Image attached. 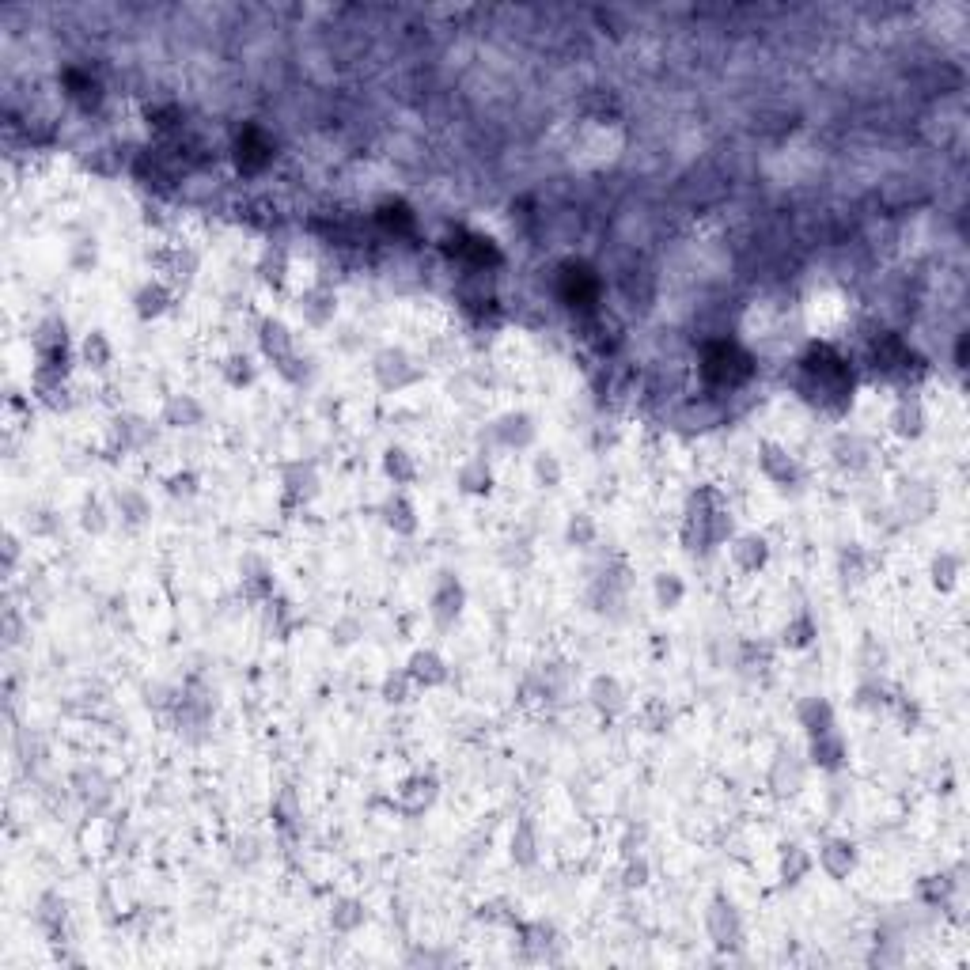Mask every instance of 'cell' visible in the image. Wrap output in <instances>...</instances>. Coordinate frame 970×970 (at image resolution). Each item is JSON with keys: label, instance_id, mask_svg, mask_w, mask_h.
I'll return each instance as SVG.
<instances>
[{"label": "cell", "instance_id": "obj_34", "mask_svg": "<svg viewBox=\"0 0 970 970\" xmlns=\"http://www.w3.org/2000/svg\"><path fill=\"white\" fill-rule=\"evenodd\" d=\"M595 539H599V523H595L592 512H573L569 520H565V542L569 546H576V550H588V546H595Z\"/></svg>", "mask_w": 970, "mask_h": 970}, {"label": "cell", "instance_id": "obj_19", "mask_svg": "<svg viewBox=\"0 0 970 970\" xmlns=\"http://www.w3.org/2000/svg\"><path fill=\"white\" fill-rule=\"evenodd\" d=\"M171 304H175V292H171V285L160 281V277H156V281H144V285L133 292V311H137V319H144V323H152V319L167 315Z\"/></svg>", "mask_w": 970, "mask_h": 970}, {"label": "cell", "instance_id": "obj_9", "mask_svg": "<svg viewBox=\"0 0 970 970\" xmlns=\"http://www.w3.org/2000/svg\"><path fill=\"white\" fill-rule=\"evenodd\" d=\"M815 864L823 868V876L834 883H845L853 872H857V845L849 842V838H827V842L819 845V857H815Z\"/></svg>", "mask_w": 970, "mask_h": 970}, {"label": "cell", "instance_id": "obj_26", "mask_svg": "<svg viewBox=\"0 0 970 970\" xmlns=\"http://www.w3.org/2000/svg\"><path fill=\"white\" fill-rule=\"evenodd\" d=\"M76 353H80V364H88L91 372H107L114 364V345H110L107 330H88L76 345Z\"/></svg>", "mask_w": 970, "mask_h": 970}, {"label": "cell", "instance_id": "obj_5", "mask_svg": "<svg viewBox=\"0 0 970 970\" xmlns=\"http://www.w3.org/2000/svg\"><path fill=\"white\" fill-rule=\"evenodd\" d=\"M315 493H319L315 463H304V459L281 463V501H285V508H300V504H307Z\"/></svg>", "mask_w": 970, "mask_h": 970}, {"label": "cell", "instance_id": "obj_43", "mask_svg": "<svg viewBox=\"0 0 970 970\" xmlns=\"http://www.w3.org/2000/svg\"><path fill=\"white\" fill-rule=\"evenodd\" d=\"M273 819L281 823V827H292L296 819H300V804H296V796H292V789H285L277 800H273Z\"/></svg>", "mask_w": 970, "mask_h": 970}, {"label": "cell", "instance_id": "obj_39", "mask_svg": "<svg viewBox=\"0 0 970 970\" xmlns=\"http://www.w3.org/2000/svg\"><path fill=\"white\" fill-rule=\"evenodd\" d=\"M838 565H842L845 584H861L864 576H868V569H872V557L864 554L861 546L853 542L849 550H842V557H838Z\"/></svg>", "mask_w": 970, "mask_h": 970}, {"label": "cell", "instance_id": "obj_3", "mask_svg": "<svg viewBox=\"0 0 970 970\" xmlns=\"http://www.w3.org/2000/svg\"><path fill=\"white\" fill-rule=\"evenodd\" d=\"M463 607H467V584L459 580L455 573H440L436 576V584H432V595H429V614L436 626H451L459 614H463Z\"/></svg>", "mask_w": 970, "mask_h": 970}, {"label": "cell", "instance_id": "obj_44", "mask_svg": "<svg viewBox=\"0 0 970 970\" xmlns=\"http://www.w3.org/2000/svg\"><path fill=\"white\" fill-rule=\"evenodd\" d=\"M69 266L72 270H91V266H95V239H80V243L72 247Z\"/></svg>", "mask_w": 970, "mask_h": 970}, {"label": "cell", "instance_id": "obj_32", "mask_svg": "<svg viewBox=\"0 0 970 970\" xmlns=\"http://www.w3.org/2000/svg\"><path fill=\"white\" fill-rule=\"evenodd\" d=\"M777 868H781V883H800L804 876H808L811 868H815V857H811L804 845L789 842L785 849H781V861H777Z\"/></svg>", "mask_w": 970, "mask_h": 970}, {"label": "cell", "instance_id": "obj_35", "mask_svg": "<svg viewBox=\"0 0 970 970\" xmlns=\"http://www.w3.org/2000/svg\"><path fill=\"white\" fill-rule=\"evenodd\" d=\"M220 376H224L228 387L243 391V387H251L254 379H258V364L247 353H232V357H224V364H220Z\"/></svg>", "mask_w": 970, "mask_h": 970}, {"label": "cell", "instance_id": "obj_25", "mask_svg": "<svg viewBox=\"0 0 970 970\" xmlns=\"http://www.w3.org/2000/svg\"><path fill=\"white\" fill-rule=\"evenodd\" d=\"M262 607H266V629H270L277 641H288V637L300 629V622H304L285 595H270Z\"/></svg>", "mask_w": 970, "mask_h": 970}, {"label": "cell", "instance_id": "obj_22", "mask_svg": "<svg viewBox=\"0 0 970 970\" xmlns=\"http://www.w3.org/2000/svg\"><path fill=\"white\" fill-rule=\"evenodd\" d=\"M239 588L251 603H266L273 595V569L262 561V557L247 554L243 565H239Z\"/></svg>", "mask_w": 970, "mask_h": 970}, {"label": "cell", "instance_id": "obj_42", "mask_svg": "<svg viewBox=\"0 0 970 970\" xmlns=\"http://www.w3.org/2000/svg\"><path fill=\"white\" fill-rule=\"evenodd\" d=\"M641 720H645L648 732H664L667 724H671V709H667L664 698H648L645 705H641Z\"/></svg>", "mask_w": 970, "mask_h": 970}, {"label": "cell", "instance_id": "obj_10", "mask_svg": "<svg viewBox=\"0 0 970 970\" xmlns=\"http://www.w3.org/2000/svg\"><path fill=\"white\" fill-rule=\"evenodd\" d=\"M588 701H592L595 709H599L607 720L622 717V713L629 709L626 686H622V679H618V675H611V671H599V675H592V683H588Z\"/></svg>", "mask_w": 970, "mask_h": 970}, {"label": "cell", "instance_id": "obj_24", "mask_svg": "<svg viewBox=\"0 0 970 970\" xmlns=\"http://www.w3.org/2000/svg\"><path fill=\"white\" fill-rule=\"evenodd\" d=\"M796 720H800V728H804L808 736H815V732H823V728H834V724H838V717H834V705H830L823 694H808V698H800V705H796Z\"/></svg>", "mask_w": 970, "mask_h": 970}, {"label": "cell", "instance_id": "obj_18", "mask_svg": "<svg viewBox=\"0 0 970 970\" xmlns=\"http://www.w3.org/2000/svg\"><path fill=\"white\" fill-rule=\"evenodd\" d=\"M455 485H459L463 497H489L493 485H497L489 459H485V455H470V459H463L459 470H455Z\"/></svg>", "mask_w": 970, "mask_h": 970}, {"label": "cell", "instance_id": "obj_8", "mask_svg": "<svg viewBox=\"0 0 970 970\" xmlns=\"http://www.w3.org/2000/svg\"><path fill=\"white\" fill-rule=\"evenodd\" d=\"M808 758L815 770L823 773H838L845 766V758H849V747H845V736L838 732V724L834 728H823V732H815V736H808Z\"/></svg>", "mask_w": 970, "mask_h": 970}, {"label": "cell", "instance_id": "obj_6", "mask_svg": "<svg viewBox=\"0 0 970 970\" xmlns=\"http://www.w3.org/2000/svg\"><path fill=\"white\" fill-rule=\"evenodd\" d=\"M728 554H732V565L739 573H762L770 565V539L758 535V531H739L728 539Z\"/></svg>", "mask_w": 970, "mask_h": 970}, {"label": "cell", "instance_id": "obj_46", "mask_svg": "<svg viewBox=\"0 0 970 970\" xmlns=\"http://www.w3.org/2000/svg\"><path fill=\"white\" fill-rule=\"evenodd\" d=\"M648 883V861L645 857H629V864H626V887H645Z\"/></svg>", "mask_w": 970, "mask_h": 970}, {"label": "cell", "instance_id": "obj_33", "mask_svg": "<svg viewBox=\"0 0 970 970\" xmlns=\"http://www.w3.org/2000/svg\"><path fill=\"white\" fill-rule=\"evenodd\" d=\"M258 277H262L273 292H277V288H285V281H288V251L281 247V243H270V247L262 251V258H258Z\"/></svg>", "mask_w": 970, "mask_h": 970}, {"label": "cell", "instance_id": "obj_1", "mask_svg": "<svg viewBox=\"0 0 970 970\" xmlns=\"http://www.w3.org/2000/svg\"><path fill=\"white\" fill-rule=\"evenodd\" d=\"M372 376L383 391L398 395V391H410L417 383H425V364L402 345H383L372 357Z\"/></svg>", "mask_w": 970, "mask_h": 970}, {"label": "cell", "instance_id": "obj_23", "mask_svg": "<svg viewBox=\"0 0 970 970\" xmlns=\"http://www.w3.org/2000/svg\"><path fill=\"white\" fill-rule=\"evenodd\" d=\"M539 849H542L539 827H535V819H531V815H523L520 823H516V830H512L508 857L520 864V868H531V864H539Z\"/></svg>", "mask_w": 970, "mask_h": 970}, {"label": "cell", "instance_id": "obj_31", "mask_svg": "<svg viewBox=\"0 0 970 970\" xmlns=\"http://www.w3.org/2000/svg\"><path fill=\"white\" fill-rule=\"evenodd\" d=\"M364 921H368V906H364L360 899H353V895L334 899V906H330V925H334L338 933H357Z\"/></svg>", "mask_w": 970, "mask_h": 970}, {"label": "cell", "instance_id": "obj_14", "mask_svg": "<svg viewBox=\"0 0 970 970\" xmlns=\"http://www.w3.org/2000/svg\"><path fill=\"white\" fill-rule=\"evenodd\" d=\"M258 349H262V357L270 360V364H281L285 357L296 353V338H292V330H288L285 319L266 315V319L258 323Z\"/></svg>", "mask_w": 970, "mask_h": 970}, {"label": "cell", "instance_id": "obj_29", "mask_svg": "<svg viewBox=\"0 0 970 970\" xmlns=\"http://www.w3.org/2000/svg\"><path fill=\"white\" fill-rule=\"evenodd\" d=\"M815 637H819V626H815V618H811V611H796L785 622V629H781V645L789 648V652H804V648L815 645Z\"/></svg>", "mask_w": 970, "mask_h": 970}, {"label": "cell", "instance_id": "obj_28", "mask_svg": "<svg viewBox=\"0 0 970 970\" xmlns=\"http://www.w3.org/2000/svg\"><path fill=\"white\" fill-rule=\"evenodd\" d=\"M114 440L122 444V451H141L156 440V425L144 417H118L114 421Z\"/></svg>", "mask_w": 970, "mask_h": 970}, {"label": "cell", "instance_id": "obj_21", "mask_svg": "<svg viewBox=\"0 0 970 970\" xmlns=\"http://www.w3.org/2000/svg\"><path fill=\"white\" fill-rule=\"evenodd\" d=\"M436 792H440V785H436L432 773H414V777H406V781L398 785V792H395L398 808L406 811V815H421L425 808H432Z\"/></svg>", "mask_w": 970, "mask_h": 970}, {"label": "cell", "instance_id": "obj_17", "mask_svg": "<svg viewBox=\"0 0 970 970\" xmlns=\"http://www.w3.org/2000/svg\"><path fill=\"white\" fill-rule=\"evenodd\" d=\"M891 432L899 436V440H917L921 432H925V425H929V417H925V402L917 395H902L895 406H891Z\"/></svg>", "mask_w": 970, "mask_h": 970}, {"label": "cell", "instance_id": "obj_16", "mask_svg": "<svg viewBox=\"0 0 970 970\" xmlns=\"http://www.w3.org/2000/svg\"><path fill=\"white\" fill-rule=\"evenodd\" d=\"M201 421H205V406H201L194 395L175 391V395L163 398V406H160L163 429H194V425H201Z\"/></svg>", "mask_w": 970, "mask_h": 970}, {"label": "cell", "instance_id": "obj_37", "mask_svg": "<svg viewBox=\"0 0 970 970\" xmlns=\"http://www.w3.org/2000/svg\"><path fill=\"white\" fill-rule=\"evenodd\" d=\"M414 679H410V671L406 667H398V671H387L383 675V683H379V694H383V701L387 705H406V701L414 698Z\"/></svg>", "mask_w": 970, "mask_h": 970}, {"label": "cell", "instance_id": "obj_13", "mask_svg": "<svg viewBox=\"0 0 970 970\" xmlns=\"http://www.w3.org/2000/svg\"><path fill=\"white\" fill-rule=\"evenodd\" d=\"M804 781H808V766H804L796 755H789V751H781V755L773 758L770 773H766V785H770V792L773 796H781V800L800 796Z\"/></svg>", "mask_w": 970, "mask_h": 970}, {"label": "cell", "instance_id": "obj_41", "mask_svg": "<svg viewBox=\"0 0 970 970\" xmlns=\"http://www.w3.org/2000/svg\"><path fill=\"white\" fill-rule=\"evenodd\" d=\"M163 489H167V497H175V501H190V497H198L201 493V478L194 474V470H175V474L163 478Z\"/></svg>", "mask_w": 970, "mask_h": 970}, {"label": "cell", "instance_id": "obj_36", "mask_svg": "<svg viewBox=\"0 0 970 970\" xmlns=\"http://www.w3.org/2000/svg\"><path fill=\"white\" fill-rule=\"evenodd\" d=\"M933 588L936 592H952L955 584H959V576H963V557L952 554V550H940V554L933 557Z\"/></svg>", "mask_w": 970, "mask_h": 970}, {"label": "cell", "instance_id": "obj_15", "mask_svg": "<svg viewBox=\"0 0 970 970\" xmlns=\"http://www.w3.org/2000/svg\"><path fill=\"white\" fill-rule=\"evenodd\" d=\"M379 516H383V523H387V531H395V535H402V539L417 535V527H421V520H417V504L410 501L406 489H395L387 501L379 504Z\"/></svg>", "mask_w": 970, "mask_h": 970}, {"label": "cell", "instance_id": "obj_27", "mask_svg": "<svg viewBox=\"0 0 970 970\" xmlns=\"http://www.w3.org/2000/svg\"><path fill=\"white\" fill-rule=\"evenodd\" d=\"M652 599L660 611H679L686 603V580L675 569H664V573L652 576Z\"/></svg>", "mask_w": 970, "mask_h": 970}, {"label": "cell", "instance_id": "obj_11", "mask_svg": "<svg viewBox=\"0 0 970 970\" xmlns=\"http://www.w3.org/2000/svg\"><path fill=\"white\" fill-rule=\"evenodd\" d=\"M535 436H539V425H535V417L527 414V410H508V414H501L493 421V440L501 448L523 451L535 444Z\"/></svg>", "mask_w": 970, "mask_h": 970}, {"label": "cell", "instance_id": "obj_45", "mask_svg": "<svg viewBox=\"0 0 970 970\" xmlns=\"http://www.w3.org/2000/svg\"><path fill=\"white\" fill-rule=\"evenodd\" d=\"M330 637H334L338 645H353V641L360 637V622L357 618H342L338 626H330Z\"/></svg>", "mask_w": 970, "mask_h": 970}, {"label": "cell", "instance_id": "obj_7", "mask_svg": "<svg viewBox=\"0 0 970 970\" xmlns=\"http://www.w3.org/2000/svg\"><path fill=\"white\" fill-rule=\"evenodd\" d=\"M296 311H300V319H304L311 330H323V326L334 323V315H338V292L330 285H311L300 292V300H296Z\"/></svg>", "mask_w": 970, "mask_h": 970}, {"label": "cell", "instance_id": "obj_20", "mask_svg": "<svg viewBox=\"0 0 970 970\" xmlns=\"http://www.w3.org/2000/svg\"><path fill=\"white\" fill-rule=\"evenodd\" d=\"M379 467H383L387 482L395 485V489H406V485H414L417 478H421L417 455L410 448H402V444H391V448L383 451V455H379Z\"/></svg>", "mask_w": 970, "mask_h": 970}, {"label": "cell", "instance_id": "obj_4", "mask_svg": "<svg viewBox=\"0 0 970 970\" xmlns=\"http://www.w3.org/2000/svg\"><path fill=\"white\" fill-rule=\"evenodd\" d=\"M758 470H762V478L770 485H777V489H789V485L800 482V463H796V455H792L785 444H777V440H758Z\"/></svg>", "mask_w": 970, "mask_h": 970}, {"label": "cell", "instance_id": "obj_30", "mask_svg": "<svg viewBox=\"0 0 970 970\" xmlns=\"http://www.w3.org/2000/svg\"><path fill=\"white\" fill-rule=\"evenodd\" d=\"M114 512H118V520L126 527H144L148 516H152V504H148L141 489H118L114 493Z\"/></svg>", "mask_w": 970, "mask_h": 970}, {"label": "cell", "instance_id": "obj_2", "mask_svg": "<svg viewBox=\"0 0 970 970\" xmlns=\"http://www.w3.org/2000/svg\"><path fill=\"white\" fill-rule=\"evenodd\" d=\"M705 933H709V940L717 944L720 952H728V948H739V940H743V917H739V906L724 891H717L713 899H709V910H705Z\"/></svg>", "mask_w": 970, "mask_h": 970}, {"label": "cell", "instance_id": "obj_12", "mask_svg": "<svg viewBox=\"0 0 970 970\" xmlns=\"http://www.w3.org/2000/svg\"><path fill=\"white\" fill-rule=\"evenodd\" d=\"M406 671H410L417 690H436V686H444L451 679L448 660L436 648H414L410 660H406Z\"/></svg>", "mask_w": 970, "mask_h": 970}, {"label": "cell", "instance_id": "obj_40", "mask_svg": "<svg viewBox=\"0 0 970 970\" xmlns=\"http://www.w3.org/2000/svg\"><path fill=\"white\" fill-rule=\"evenodd\" d=\"M80 527L91 531V535H103V531H107L110 512H107V504H103V497H84V504H80Z\"/></svg>", "mask_w": 970, "mask_h": 970}, {"label": "cell", "instance_id": "obj_38", "mask_svg": "<svg viewBox=\"0 0 970 970\" xmlns=\"http://www.w3.org/2000/svg\"><path fill=\"white\" fill-rule=\"evenodd\" d=\"M531 474H535V485H539V489H557V485L565 482V467H561V459H557L554 451H535Z\"/></svg>", "mask_w": 970, "mask_h": 970}]
</instances>
